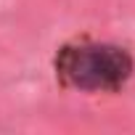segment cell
<instances>
[{"label":"cell","mask_w":135,"mask_h":135,"mask_svg":"<svg viewBox=\"0 0 135 135\" xmlns=\"http://www.w3.org/2000/svg\"><path fill=\"white\" fill-rule=\"evenodd\" d=\"M53 72L61 88L80 93H119L132 72L135 61L127 48L90 37L66 40L53 56Z\"/></svg>","instance_id":"cell-1"}]
</instances>
